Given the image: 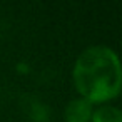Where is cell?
I'll return each mask as SVG.
<instances>
[{
	"label": "cell",
	"instance_id": "1",
	"mask_svg": "<svg viewBox=\"0 0 122 122\" xmlns=\"http://www.w3.org/2000/svg\"><path fill=\"white\" fill-rule=\"evenodd\" d=\"M74 80L87 100H107L120 89V64L115 52L104 45L85 49L74 67Z\"/></svg>",
	"mask_w": 122,
	"mask_h": 122
},
{
	"label": "cell",
	"instance_id": "2",
	"mask_svg": "<svg viewBox=\"0 0 122 122\" xmlns=\"http://www.w3.org/2000/svg\"><path fill=\"white\" fill-rule=\"evenodd\" d=\"M90 117H92V102L84 97L70 100L65 107L67 122H89Z\"/></svg>",
	"mask_w": 122,
	"mask_h": 122
},
{
	"label": "cell",
	"instance_id": "3",
	"mask_svg": "<svg viewBox=\"0 0 122 122\" xmlns=\"http://www.w3.org/2000/svg\"><path fill=\"white\" fill-rule=\"evenodd\" d=\"M92 122H122V114L117 107L102 105L92 114Z\"/></svg>",
	"mask_w": 122,
	"mask_h": 122
},
{
	"label": "cell",
	"instance_id": "4",
	"mask_svg": "<svg viewBox=\"0 0 122 122\" xmlns=\"http://www.w3.org/2000/svg\"><path fill=\"white\" fill-rule=\"evenodd\" d=\"M30 117L34 122H47V109L45 105L34 102V107L30 109Z\"/></svg>",
	"mask_w": 122,
	"mask_h": 122
}]
</instances>
